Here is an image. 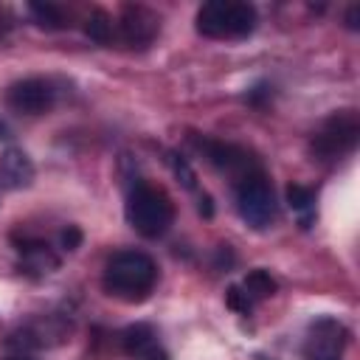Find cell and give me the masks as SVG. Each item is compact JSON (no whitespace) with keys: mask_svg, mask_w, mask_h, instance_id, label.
Instances as JSON below:
<instances>
[{"mask_svg":"<svg viewBox=\"0 0 360 360\" xmlns=\"http://www.w3.org/2000/svg\"><path fill=\"white\" fill-rule=\"evenodd\" d=\"M124 217L135 233H141L143 239H158L174 222V202L160 186L138 180L127 194Z\"/></svg>","mask_w":360,"mask_h":360,"instance_id":"2","label":"cell"},{"mask_svg":"<svg viewBox=\"0 0 360 360\" xmlns=\"http://www.w3.org/2000/svg\"><path fill=\"white\" fill-rule=\"evenodd\" d=\"M259 14L242 0H211L197 8V34L208 39H245L253 34Z\"/></svg>","mask_w":360,"mask_h":360,"instance_id":"3","label":"cell"},{"mask_svg":"<svg viewBox=\"0 0 360 360\" xmlns=\"http://www.w3.org/2000/svg\"><path fill=\"white\" fill-rule=\"evenodd\" d=\"M3 360H34L31 354H11V357H3Z\"/></svg>","mask_w":360,"mask_h":360,"instance_id":"19","label":"cell"},{"mask_svg":"<svg viewBox=\"0 0 360 360\" xmlns=\"http://www.w3.org/2000/svg\"><path fill=\"white\" fill-rule=\"evenodd\" d=\"M236 287H239V292L245 295V301H248L250 309H253L256 304H262L264 298H270V295L276 292V278H273L267 270L256 267V270H250Z\"/></svg>","mask_w":360,"mask_h":360,"instance_id":"14","label":"cell"},{"mask_svg":"<svg viewBox=\"0 0 360 360\" xmlns=\"http://www.w3.org/2000/svg\"><path fill=\"white\" fill-rule=\"evenodd\" d=\"M70 326L65 323H56L53 315L42 318V321H34L28 326H22L17 335H11V346H25V349H42V346H51V343H59L65 338Z\"/></svg>","mask_w":360,"mask_h":360,"instance_id":"11","label":"cell"},{"mask_svg":"<svg viewBox=\"0 0 360 360\" xmlns=\"http://www.w3.org/2000/svg\"><path fill=\"white\" fill-rule=\"evenodd\" d=\"M346 343H349V332L340 321L318 318L309 323L304 340V360H340Z\"/></svg>","mask_w":360,"mask_h":360,"instance_id":"7","label":"cell"},{"mask_svg":"<svg viewBox=\"0 0 360 360\" xmlns=\"http://www.w3.org/2000/svg\"><path fill=\"white\" fill-rule=\"evenodd\" d=\"M287 202H290V208H292V214H295L301 228H309L315 222V191L312 188H307L301 183L287 186Z\"/></svg>","mask_w":360,"mask_h":360,"instance_id":"15","label":"cell"},{"mask_svg":"<svg viewBox=\"0 0 360 360\" xmlns=\"http://www.w3.org/2000/svg\"><path fill=\"white\" fill-rule=\"evenodd\" d=\"M197 146L205 152L208 163H214L219 172L231 174V177H233V183H236V180H242L245 174H250V172L262 169V166H259V160H256L248 149H242V146H236V143H222V141H197Z\"/></svg>","mask_w":360,"mask_h":360,"instance_id":"9","label":"cell"},{"mask_svg":"<svg viewBox=\"0 0 360 360\" xmlns=\"http://www.w3.org/2000/svg\"><path fill=\"white\" fill-rule=\"evenodd\" d=\"M233 200H236V211L239 217L256 228L264 231L270 228V222L276 219V194H273V183L264 174V169H256L250 174H245L242 180L233 183Z\"/></svg>","mask_w":360,"mask_h":360,"instance_id":"4","label":"cell"},{"mask_svg":"<svg viewBox=\"0 0 360 360\" xmlns=\"http://www.w3.org/2000/svg\"><path fill=\"white\" fill-rule=\"evenodd\" d=\"M360 138V118L354 110H338L312 135V155L318 160H340L357 146Z\"/></svg>","mask_w":360,"mask_h":360,"instance_id":"5","label":"cell"},{"mask_svg":"<svg viewBox=\"0 0 360 360\" xmlns=\"http://www.w3.org/2000/svg\"><path fill=\"white\" fill-rule=\"evenodd\" d=\"M87 37L107 45V42H115V20L107 14V11H93L87 17V25H84Z\"/></svg>","mask_w":360,"mask_h":360,"instance_id":"16","label":"cell"},{"mask_svg":"<svg viewBox=\"0 0 360 360\" xmlns=\"http://www.w3.org/2000/svg\"><path fill=\"white\" fill-rule=\"evenodd\" d=\"M101 284L107 295L124 304H141L158 284V264L143 250H118L107 259Z\"/></svg>","mask_w":360,"mask_h":360,"instance_id":"1","label":"cell"},{"mask_svg":"<svg viewBox=\"0 0 360 360\" xmlns=\"http://www.w3.org/2000/svg\"><path fill=\"white\" fill-rule=\"evenodd\" d=\"M28 11L42 28H65V14L56 3H31Z\"/></svg>","mask_w":360,"mask_h":360,"instance_id":"17","label":"cell"},{"mask_svg":"<svg viewBox=\"0 0 360 360\" xmlns=\"http://www.w3.org/2000/svg\"><path fill=\"white\" fill-rule=\"evenodd\" d=\"M160 31V17L146 6H124L115 22V42L129 48H146Z\"/></svg>","mask_w":360,"mask_h":360,"instance_id":"8","label":"cell"},{"mask_svg":"<svg viewBox=\"0 0 360 360\" xmlns=\"http://www.w3.org/2000/svg\"><path fill=\"white\" fill-rule=\"evenodd\" d=\"M34 180V163L31 158L17 149V146H8L3 155H0V183L11 191L17 188H28Z\"/></svg>","mask_w":360,"mask_h":360,"instance_id":"12","label":"cell"},{"mask_svg":"<svg viewBox=\"0 0 360 360\" xmlns=\"http://www.w3.org/2000/svg\"><path fill=\"white\" fill-rule=\"evenodd\" d=\"M121 349L129 360H169L158 332L149 323H132L121 332Z\"/></svg>","mask_w":360,"mask_h":360,"instance_id":"10","label":"cell"},{"mask_svg":"<svg viewBox=\"0 0 360 360\" xmlns=\"http://www.w3.org/2000/svg\"><path fill=\"white\" fill-rule=\"evenodd\" d=\"M17 253H20L22 267L28 273H34V276H48V273H53L59 267V256L42 239H22V242H17Z\"/></svg>","mask_w":360,"mask_h":360,"instance_id":"13","label":"cell"},{"mask_svg":"<svg viewBox=\"0 0 360 360\" xmlns=\"http://www.w3.org/2000/svg\"><path fill=\"white\" fill-rule=\"evenodd\" d=\"M59 242H62V248H65V250H76V248H79V242H82V231H79L76 225H68V228L59 233Z\"/></svg>","mask_w":360,"mask_h":360,"instance_id":"18","label":"cell"},{"mask_svg":"<svg viewBox=\"0 0 360 360\" xmlns=\"http://www.w3.org/2000/svg\"><path fill=\"white\" fill-rule=\"evenodd\" d=\"M6 104L20 115H42L56 104V87L42 76L20 79L6 90Z\"/></svg>","mask_w":360,"mask_h":360,"instance_id":"6","label":"cell"}]
</instances>
